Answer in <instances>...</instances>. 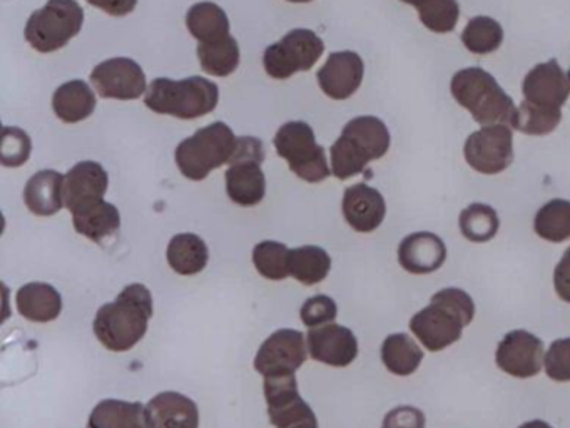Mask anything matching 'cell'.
<instances>
[{
  "instance_id": "f6af8a7d",
  "label": "cell",
  "mask_w": 570,
  "mask_h": 428,
  "mask_svg": "<svg viewBox=\"0 0 570 428\" xmlns=\"http://www.w3.org/2000/svg\"><path fill=\"white\" fill-rule=\"evenodd\" d=\"M88 2L112 17L128 16L138 6V0H88Z\"/></svg>"
},
{
  "instance_id": "7402d4cb",
  "label": "cell",
  "mask_w": 570,
  "mask_h": 428,
  "mask_svg": "<svg viewBox=\"0 0 570 428\" xmlns=\"http://www.w3.org/2000/svg\"><path fill=\"white\" fill-rule=\"evenodd\" d=\"M262 164L255 159L233 160L226 171V193L238 206L249 207L262 203L266 194V179Z\"/></svg>"
},
{
  "instance_id": "52a82bcc",
  "label": "cell",
  "mask_w": 570,
  "mask_h": 428,
  "mask_svg": "<svg viewBox=\"0 0 570 428\" xmlns=\"http://www.w3.org/2000/svg\"><path fill=\"white\" fill-rule=\"evenodd\" d=\"M275 147L299 179L322 183L332 174L325 149L316 144L313 127L303 120L283 124L276 133Z\"/></svg>"
},
{
  "instance_id": "60d3db41",
  "label": "cell",
  "mask_w": 570,
  "mask_h": 428,
  "mask_svg": "<svg viewBox=\"0 0 570 428\" xmlns=\"http://www.w3.org/2000/svg\"><path fill=\"white\" fill-rule=\"evenodd\" d=\"M543 364L550 380L560 381V383L570 381V338L552 341Z\"/></svg>"
},
{
  "instance_id": "5b68a950",
  "label": "cell",
  "mask_w": 570,
  "mask_h": 428,
  "mask_svg": "<svg viewBox=\"0 0 570 428\" xmlns=\"http://www.w3.org/2000/svg\"><path fill=\"white\" fill-rule=\"evenodd\" d=\"M238 137L225 123L209 124L176 147V164L183 176L203 181L212 171L232 163Z\"/></svg>"
},
{
  "instance_id": "603a6c76",
  "label": "cell",
  "mask_w": 570,
  "mask_h": 428,
  "mask_svg": "<svg viewBox=\"0 0 570 428\" xmlns=\"http://www.w3.org/2000/svg\"><path fill=\"white\" fill-rule=\"evenodd\" d=\"M24 203L36 216H55L66 206L65 176L59 171H39L26 184Z\"/></svg>"
},
{
  "instance_id": "44dd1931",
  "label": "cell",
  "mask_w": 570,
  "mask_h": 428,
  "mask_svg": "<svg viewBox=\"0 0 570 428\" xmlns=\"http://www.w3.org/2000/svg\"><path fill=\"white\" fill-rule=\"evenodd\" d=\"M149 428H199L198 405L178 391H163L146 407Z\"/></svg>"
},
{
  "instance_id": "4316f807",
  "label": "cell",
  "mask_w": 570,
  "mask_h": 428,
  "mask_svg": "<svg viewBox=\"0 0 570 428\" xmlns=\"http://www.w3.org/2000/svg\"><path fill=\"white\" fill-rule=\"evenodd\" d=\"M88 428H149L146 407L139 401L108 398L96 405Z\"/></svg>"
},
{
  "instance_id": "5bb4252c",
  "label": "cell",
  "mask_w": 570,
  "mask_h": 428,
  "mask_svg": "<svg viewBox=\"0 0 570 428\" xmlns=\"http://www.w3.org/2000/svg\"><path fill=\"white\" fill-rule=\"evenodd\" d=\"M465 328L462 318L445 304L433 303L413 314L410 330L429 351H442L462 338Z\"/></svg>"
},
{
  "instance_id": "d6986e66",
  "label": "cell",
  "mask_w": 570,
  "mask_h": 428,
  "mask_svg": "<svg viewBox=\"0 0 570 428\" xmlns=\"http://www.w3.org/2000/svg\"><path fill=\"white\" fill-rule=\"evenodd\" d=\"M346 223L358 233H372L385 220L386 204L380 191L365 183L346 187L342 203Z\"/></svg>"
},
{
  "instance_id": "ffe728a7",
  "label": "cell",
  "mask_w": 570,
  "mask_h": 428,
  "mask_svg": "<svg viewBox=\"0 0 570 428\" xmlns=\"http://www.w3.org/2000/svg\"><path fill=\"white\" fill-rule=\"evenodd\" d=\"M445 260V243L430 231L409 234L399 246V263L412 274L433 273L443 266Z\"/></svg>"
},
{
  "instance_id": "f546056e",
  "label": "cell",
  "mask_w": 570,
  "mask_h": 428,
  "mask_svg": "<svg viewBox=\"0 0 570 428\" xmlns=\"http://www.w3.org/2000/svg\"><path fill=\"white\" fill-rule=\"evenodd\" d=\"M383 364L390 373L409 377L419 370L423 360V351L412 337L405 333L390 334L382 344Z\"/></svg>"
},
{
  "instance_id": "2e32d148",
  "label": "cell",
  "mask_w": 570,
  "mask_h": 428,
  "mask_svg": "<svg viewBox=\"0 0 570 428\" xmlns=\"http://www.w3.org/2000/svg\"><path fill=\"white\" fill-rule=\"evenodd\" d=\"M306 343L313 360L330 367H348L358 357V340L350 328L342 324L309 328Z\"/></svg>"
},
{
  "instance_id": "4fadbf2b",
  "label": "cell",
  "mask_w": 570,
  "mask_h": 428,
  "mask_svg": "<svg viewBox=\"0 0 570 428\" xmlns=\"http://www.w3.org/2000/svg\"><path fill=\"white\" fill-rule=\"evenodd\" d=\"M543 360L542 340L525 330L509 331L495 351L497 367L515 378L535 377Z\"/></svg>"
},
{
  "instance_id": "74e56055",
  "label": "cell",
  "mask_w": 570,
  "mask_h": 428,
  "mask_svg": "<svg viewBox=\"0 0 570 428\" xmlns=\"http://www.w3.org/2000/svg\"><path fill=\"white\" fill-rule=\"evenodd\" d=\"M562 120V110H547L523 100L517 107L515 129L529 136H546Z\"/></svg>"
},
{
  "instance_id": "ba28073f",
  "label": "cell",
  "mask_w": 570,
  "mask_h": 428,
  "mask_svg": "<svg viewBox=\"0 0 570 428\" xmlns=\"http://www.w3.org/2000/svg\"><path fill=\"white\" fill-rule=\"evenodd\" d=\"M325 52V42L313 30H289L279 42L263 54V66L273 79H289L293 74L305 72L318 62Z\"/></svg>"
},
{
  "instance_id": "8d00e7d4",
  "label": "cell",
  "mask_w": 570,
  "mask_h": 428,
  "mask_svg": "<svg viewBox=\"0 0 570 428\" xmlns=\"http://www.w3.org/2000/svg\"><path fill=\"white\" fill-rule=\"evenodd\" d=\"M289 250L278 241H262L253 250V263L266 280L282 281L292 276L289 273Z\"/></svg>"
},
{
  "instance_id": "3957f363",
  "label": "cell",
  "mask_w": 570,
  "mask_h": 428,
  "mask_svg": "<svg viewBox=\"0 0 570 428\" xmlns=\"http://www.w3.org/2000/svg\"><path fill=\"white\" fill-rule=\"evenodd\" d=\"M390 133L382 119L360 116L343 127L332 146V173L340 181L362 174L372 160L382 159L390 149Z\"/></svg>"
},
{
  "instance_id": "e0dca14e",
  "label": "cell",
  "mask_w": 570,
  "mask_h": 428,
  "mask_svg": "<svg viewBox=\"0 0 570 428\" xmlns=\"http://www.w3.org/2000/svg\"><path fill=\"white\" fill-rule=\"evenodd\" d=\"M365 64L353 50L330 54L325 66L318 70V84L330 99L345 100L362 86Z\"/></svg>"
},
{
  "instance_id": "4dcf8cb0",
  "label": "cell",
  "mask_w": 570,
  "mask_h": 428,
  "mask_svg": "<svg viewBox=\"0 0 570 428\" xmlns=\"http://www.w3.org/2000/svg\"><path fill=\"white\" fill-rule=\"evenodd\" d=\"M332 257L320 246H302L289 254V273L306 286L320 283L328 276Z\"/></svg>"
},
{
  "instance_id": "277c9868",
  "label": "cell",
  "mask_w": 570,
  "mask_h": 428,
  "mask_svg": "<svg viewBox=\"0 0 570 428\" xmlns=\"http://www.w3.org/2000/svg\"><path fill=\"white\" fill-rule=\"evenodd\" d=\"M219 87L205 77L173 80L158 77L145 94V104L156 114L193 120L213 113L218 106Z\"/></svg>"
},
{
  "instance_id": "ee69618b",
  "label": "cell",
  "mask_w": 570,
  "mask_h": 428,
  "mask_svg": "<svg viewBox=\"0 0 570 428\" xmlns=\"http://www.w3.org/2000/svg\"><path fill=\"white\" fill-rule=\"evenodd\" d=\"M553 288L560 300L570 303V247L553 270Z\"/></svg>"
},
{
  "instance_id": "d590c367",
  "label": "cell",
  "mask_w": 570,
  "mask_h": 428,
  "mask_svg": "<svg viewBox=\"0 0 570 428\" xmlns=\"http://www.w3.org/2000/svg\"><path fill=\"white\" fill-rule=\"evenodd\" d=\"M419 10L420 22L435 33L452 32L459 22L460 6L456 0H402Z\"/></svg>"
},
{
  "instance_id": "cb8c5ba5",
  "label": "cell",
  "mask_w": 570,
  "mask_h": 428,
  "mask_svg": "<svg viewBox=\"0 0 570 428\" xmlns=\"http://www.w3.org/2000/svg\"><path fill=\"white\" fill-rule=\"evenodd\" d=\"M76 231L95 243L111 237L121 227V214L115 204L101 200L72 213Z\"/></svg>"
},
{
  "instance_id": "6da1fadb",
  "label": "cell",
  "mask_w": 570,
  "mask_h": 428,
  "mask_svg": "<svg viewBox=\"0 0 570 428\" xmlns=\"http://www.w3.org/2000/svg\"><path fill=\"white\" fill-rule=\"evenodd\" d=\"M153 317L151 291L145 284H129L112 303L96 314L95 334L111 351H128L145 338Z\"/></svg>"
},
{
  "instance_id": "f35d334b",
  "label": "cell",
  "mask_w": 570,
  "mask_h": 428,
  "mask_svg": "<svg viewBox=\"0 0 570 428\" xmlns=\"http://www.w3.org/2000/svg\"><path fill=\"white\" fill-rule=\"evenodd\" d=\"M32 153V140L26 130L6 126L0 144V160L6 167H19L28 163Z\"/></svg>"
},
{
  "instance_id": "83f0119b",
  "label": "cell",
  "mask_w": 570,
  "mask_h": 428,
  "mask_svg": "<svg viewBox=\"0 0 570 428\" xmlns=\"http://www.w3.org/2000/svg\"><path fill=\"white\" fill-rule=\"evenodd\" d=\"M168 263L183 276L202 273L209 260L208 246L205 241L193 233L176 234L168 244Z\"/></svg>"
},
{
  "instance_id": "b9f144b4",
  "label": "cell",
  "mask_w": 570,
  "mask_h": 428,
  "mask_svg": "<svg viewBox=\"0 0 570 428\" xmlns=\"http://www.w3.org/2000/svg\"><path fill=\"white\" fill-rule=\"evenodd\" d=\"M433 303L445 304L450 310L455 311L460 318H462L465 327L472 323L473 317H475V303L466 291L460 290V288H443L439 293L433 294Z\"/></svg>"
},
{
  "instance_id": "d4e9b609",
  "label": "cell",
  "mask_w": 570,
  "mask_h": 428,
  "mask_svg": "<svg viewBox=\"0 0 570 428\" xmlns=\"http://www.w3.org/2000/svg\"><path fill=\"white\" fill-rule=\"evenodd\" d=\"M18 310L35 323L55 321L62 311V296L48 283H28L18 291Z\"/></svg>"
},
{
  "instance_id": "c3c4849f",
  "label": "cell",
  "mask_w": 570,
  "mask_h": 428,
  "mask_svg": "<svg viewBox=\"0 0 570 428\" xmlns=\"http://www.w3.org/2000/svg\"><path fill=\"white\" fill-rule=\"evenodd\" d=\"M567 79H569V84H570V70H569V72H567Z\"/></svg>"
},
{
  "instance_id": "ac0fdd59",
  "label": "cell",
  "mask_w": 570,
  "mask_h": 428,
  "mask_svg": "<svg viewBox=\"0 0 570 428\" xmlns=\"http://www.w3.org/2000/svg\"><path fill=\"white\" fill-rule=\"evenodd\" d=\"M109 176L105 167L95 160L76 164L65 177V203L71 213L105 200Z\"/></svg>"
},
{
  "instance_id": "8992f818",
  "label": "cell",
  "mask_w": 570,
  "mask_h": 428,
  "mask_svg": "<svg viewBox=\"0 0 570 428\" xmlns=\"http://www.w3.org/2000/svg\"><path fill=\"white\" fill-rule=\"evenodd\" d=\"M85 10L76 0H48L26 23V40L32 49L51 54L68 46L81 32Z\"/></svg>"
},
{
  "instance_id": "bcb514c9",
  "label": "cell",
  "mask_w": 570,
  "mask_h": 428,
  "mask_svg": "<svg viewBox=\"0 0 570 428\" xmlns=\"http://www.w3.org/2000/svg\"><path fill=\"white\" fill-rule=\"evenodd\" d=\"M519 428H552L547 421L543 420H530L525 424L520 425Z\"/></svg>"
},
{
  "instance_id": "7a4b0ae2",
  "label": "cell",
  "mask_w": 570,
  "mask_h": 428,
  "mask_svg": "<svg viewBox=\"0 0 570 428\" xmlns=\"http://www.w3.org/2000/svg\"><path fill=\"white\" fill-rule=\"evenodd\" d=\"M453 99L472 114L480 126L505 124L515 127L517 107L512 97L482 67L459 70L450 82Z\"/></svg>"
},
{
  "instance_id": "7c38bea8",
  "label": "cell",
  "mask_w": 570,
  "mask_h": 428,
  "mask_svg": "<svg viewBox=\"0 0 570 428\" xmlns=\"http://www.w3.org/2000/svg\"><path fill=\"white\" fill-rule=\"evenodd\" d=\"M91 82L105 99L135 100L146 94L145 70L128 57H115L96 66Z\"/></svg>"
},
{
  "instance_id": "e575fe53",
  "label": "cell",
  "mask_w": 570,
  "mask_h": 428,
  "mask_svg": "<svg viewBox=\"0 0 570 428\" xmlns=\"http://www.w3.org/2000/svg\"><path fill=\"white\" fill-rule=\"evenodd\" d=\"M462 42L469 52L476 56L495 52L503 42L502 26L492 17H473L463 29Z\"/></svg>"
},
{
  "instance_id": "30bf717a",
  "label": "cell",
  "mask_w": 570,
  "mask_h": 428,
  "mask_svg": "<svg viewBox=\"0 0 570 428\" xmlns=\"http://www.w3.org/2000/svg\"><path fill=\"white\" fill-rule=\"evenodd\" d=\"M265 397L276 428H318L315 411L299 397L295 374L265 378Z\"/></svg>"
},
{
  "instance_id": "9c48e42d",
  "label": "cell",
  "mask_w": 570,
  "mask_h": 428,
  "mask_svg": "<svg viewBox=\"0 0 570 428\" xmlns=\"http://www.w3.org/2000/svg\"><path fill=\"white\" fill-rule=\"evenodd\" d=\"M466 163L476 173L499 174L513 163L512 127L505 124L483 126L470 134L463 147Z\"/></svg>"
},
{
  "instance_id": "7bdbcfd3",
  "label": "cell",
  "mask_w": 570,
  "mask_h": 428,
  "mask_svg": "<svg viewBox=\"0 0 570 428\" xmlns=\"http://www.w3.org/2000/svg\"><path fill=\"white\" fill-rule=\"evenodd\" d=\"M425 415L415 407H396L386 414L382 428H425Z\"/></svg>"
},
{
  "instance_id": "d6a6232c",
  "label": "cell",
  "mask_w": 570,
  "mask_h": 428,
  "mask_svg": "<svg viewBox=\"0 0 570 428\" xmlns=\"http://www.w3.org/2000/svg\"><path fill=\"white\" fill-rule=\"evenodd\" d=\"M537 236L549 243H563L570 237V201L552 200L537 211L533 220Z\"/></svg>"
},
{
  "instance_id": "1f68e13d",
  "label": "cell",
  "mask_w": 570,
  "mask_h": 428,
  "mask_svg": "<svg viewBox=\"0 0 570 428\" xmlns=\"http://www.w3.org/2000/svg\"><path fill=\"white\" fill-rule=\"evenodd\" d=\"M198 59L203 70L209 76H232L239 66L238 42L235 37L228 36L216 42L199 43Z\"/></svg>"
},
{
  "instance_id": "9a60e30c",
  "label": "cell",
  "mask_w": 570,
  "mask_h": 428,
  "mask_svg": "<svg viewBox=\"0 0 570 428\" xmlns=\"http://www.w3.org/2000/svg\"><path fill=\"white\" fill-rule=\"evenodd\" d=\"M523 97L532 106L547 110H562L569 99L570 84L567 74L556 59L537 64L527 72L522 84Z\"/></svg>"
},
{
  "instance_id": "836d02e7",
  "label": "cell",
  "mask_w": 570,
  "mask_h": 428,
  "mask_svg": "<svg viewBox=\"0 0 570 428\" xmlns=\"http://www.w3.org/2000/svg\"><path fill=\"white\" fill-rule=\"evenodd\" d=\"M459 226L466 240L487 243L499 233V214L489 204L473 203L460 213Z\"/></svg>"
},
{
  "instance_id": "8fae6325",
  "label": "cell",
  "mask_w": 570,
  "mask_h": 428,
  "mask_svg": "<svg viewBox=\"0 0 570 428\" xmlns=\"http://www.w3.org/2000/svg\"><path fill=\"white\" fill-rule=\"evenodd\" d=\"M308 357V343L305 334L298 330L275 331L259 347L255 358V368L265 378L288 377L302 367Z\"/></svg>"
},
{
  "instance_id": "ab89813d",
  "label": "cell",
  "mask_w": 570,
  "mask_h": 428,
  "mask_svg": "<svg viewBox=\"0 0 570 428\" xmlns=\"http://www.w3.org/2000/svg\"><path fill=\"white\" fill-rule=\"evenodd\" d=\"M336 314H338V307H336L335 300L326 294L309 298L303 303L302 311H299L303 323L308 328L333 323L336 320Z\"/></svg>"
},
{
  "instance_id": "484cf974",
  "label": "cell",
  "mask_w": 570,
  "mask_h": 428,
  "mask_svg": "<svg viewBox=\"0 0 570 428\" xmlns=\"http://www.w3.org/2000/svg\"><path fill=\"white\" fill-rule=\"evenodd\" d=\"M52 109L62 123H81L95 113L96 94L85 80H69L56 90Z\"/></svg>"
},
{
  "instance_id": "f1b7e54d",
  "label": "cell",
  "mask_w": 570,
  "mask_h": 428,
  "mask_svg": "<svg viewBox=\"0 0 570 428\" xmlns=\"http://www.w3.org/2000/svg\"><path fill=\"white\" fill-rule=\"evenodd\" d=\"M186 27L199 43L216 42L229 36L228 16L213 2L195 3L186 16Z\"/></svg>"
},
{
  "instance_id": "7dc6e473",
  "label": "cell",
  "mask_w": 570,
  "mask_h": 428,
  "mask_svg": "<svg viewBox=\"0 0 570 428\" xmlns=\"http://www.w3.org/2000/svg\"><path fill=\"white\" fill-rule=\"evenodd\" d=\"M288 2H293V3H306V2H312V0H288Z\"/></svg>"
}]
</instances>
